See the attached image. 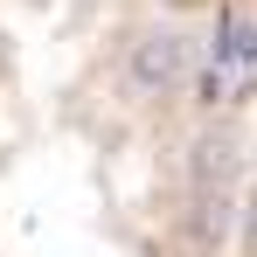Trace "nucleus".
Returning a JSON list of instances; mask_svg holds the SVG:
<instances>
[{
  "label": "nucleus",
  "mask_w": 257,
  "mask_h": 257,
  "mask_svg": "<svg viewBox=\"0 0 257 257\" xmlns=\"http://www.w3.org/2000/svg\"><path fill=\"white\" fill-rule=\"evenodd\" d=\"M181 70H188V42H181V35H146V42L132 49V77L146 90H167Z\"/></svg>",
  "instance_id": "f257e3e1"
}]
</instances>
